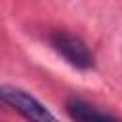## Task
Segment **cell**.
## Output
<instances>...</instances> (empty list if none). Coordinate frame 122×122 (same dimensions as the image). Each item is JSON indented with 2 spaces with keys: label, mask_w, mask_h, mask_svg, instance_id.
I'll use <instances>...</instances> for the list:
<instances>
[{
  "label": "cell",
  "mask_w": 122,
  "mask_h": 122,
  "mask_svg": "<svg viewBox=\"0 0 122 122\" xmlns=\"http://www.w3.org/2000/svg\"><path fill=\"white\" fill-rule=\"evenodd\" d=\"M65 109H67V114L74 122H122L120 118L112 116L111 112H105V111H101L82 99H76V97L69 99Z\"/></svg>",
  "instance_id": "3957f363"
},
{
  "label": "cell",
  "mask_w": 122,
  "mask_h": 122,
  "mask_svg": "<svg viewBox=\"0 0 122 122\" xmlns=\"http://www.w3.org/2000/svg\"><path fill=\"white\" fill-rule=\"evenodd\" d=\"M50 44L74 69L88 71L93 67V55L78 36H74L67 30H53L50 34Z\"/></svg>",
  "instance_id": "7a4b0ae2"
},
{
  "label": "cell",
  "mask_w": 122,
  "mask_h": 122,
  "mask_svg": "<svg viewBox=\"0 0 122 122\" xmlns=\"http://www.w3.org/2000/svg\"><path fill=\"white\" fill-rule=\"evenodd\" d=\"M0 99L29 122H59L34 95L15 86H0Z\"/></svg>",
  "instance_id": "6da1fadb"
}]
</instances>
